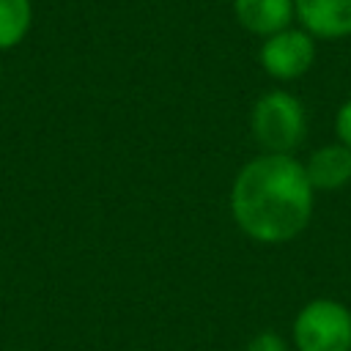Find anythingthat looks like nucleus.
Returning <instances> with one entry per match:
<instances>
[{
	"label": "nucleus",
	"mask_w": 351,
	"mask_h": 351,
	"mask_svg": "<svg viewBox=\"0 0 351 351\" xmlns=\"http://www.w3.org/2000/svg\"><path fill=\"white\" fill-rule=\"evenodd\" d=\"M313 184L291 154H261L233 178L230 214L241 233L261 244L296 239L313 217Z\"/></svg>",
	"instance_id": "1"
},
{
	"label": "nucleus",
	"mask_w": 351,
	"mask_h": 351,
	"mask_svg": "<svg viewBox=\"0 0 351 351\" xmlns=\"http://www.w3.org/2000/svg\"><path fill=\"white\" fill-rule=\"evenodd\" d=\"M252 137L266 154H293L307 132L302 101L288 90H269L252 104Z\"/></svg>",
	"instance_id": "2"
},
{
	"label": "nucleus",
	"mask_w": 351,
	"mask_h": 351,
	"mask_svg": "<svg viewBox=\"0 0 351 351\" xmlns=\"http://www.w3.org/2000/svg\"><path fill=\"white\" fill-rule=\"evenodd\" d=\"M296 351H351V310L335 299H313L293 318Z\"/></svg>",
	"instance_id": "3"
},
{
	"label": "nucleus",
	"mask_w": 351,
	"mask_h": 351,
	"mask_svg": "<svg viewBox=\"0 0 351 351\" xmlns=\"http://www.w3.org/2000/svg\"><path fill=\"white\" fill-rule=\"evenodd\" d=\"M258 58L269 77L291 82L310 71L315 60V38L304 27H285L263 38Z\"/></svg>",
	"instance_id": "4"
},
{
	"label": "nucleus",
	"mask_w": 351,
	"mask_h": 351,
	"mask_svg": "<svg viewBox=\"0 0 351 351\" xmlns=\"http://www.w3.org/2000/svg\"><path fill=\"white\" fill-rule=\"evenodd\" d=\"M299 25L313 38H346L351 36V0H293Z\"/></svg>",
	"instance_id": "5"
},
{
	"label": "nucleus",
	"mask_w": 351,
	"mask_h": 351,
	"mask_svg": "<svg viewBox=\"0 0 351 351\" xmlns=\"http://www.w3.org/2000/svg\"><path fill=\"white\" fill-rule=\"evenodd\" d=\"M233 16L236 22L261 38H269L296 19L293 0H233Z\"/></svg>",
	"instance_id": "6"
},
{
	"label": "nucleus",
	"mask_w": 351,
	"mask_h": 351,
	"mask_svg": "<svg viewBox=\"0 0 351 351\" xmlns=\"http://www.w3.org/2000/svg\"><path fill=\"white\" fill-rule=\"evenodd\" d=\"M304 170L313 189H340L351 181V148L343 143L321 145L310 154Z\"/></svg>",
	"instance_id": "7"
},
{
	"label": "nucleus",
	"mask_w": 351,
	"mask_h": 351,
	"mask_svg": "<svg viewBox=\"0 0 351 351\" xmlns=\"http://www.w3.org/2000/svg\"><path fill=\"white\" fill-rule=\"evenodd\" d=\"M33 27V0H0V52L19 47Z\"/></svg>",
	"instance_id": "8"
},
{
	"label": "nucleus",
	"mask_w": 351,
	"mask_h": 351,
	"mask_svg": "<svg viewBox=\"0 0 351 351\" xmlns=\"http://www.w3.org/2000/svg\"><path fill=\"white\" fill-rule=\"evenodd\" d=\"M247 351H288V343L277 332H258L247 343Z\"/></svg>",
	"instance_id": "9"
},
{
	"label": "nucleus",
	"mask_w": 351,
	"mask_h": 351,
	"mask_svg": "<svg viewBox=\"0 0 351 351\" xmlns=\"http://www.w3.org/2000/svg\"><path fill=\"white\" fill-rule=\"evenodd\" d=\"M335 132H337V140L351 148V99L340 104V110L335 115Z\"/></svg>",
	"instance_id": "10"
},
{
	"label": "nucleus",
	"mask_w": 351,
	"mask_h": 351,
	"mask_svg": "<svg viewBox=\"0 0 351 351\" xmlns=\"http://www.w3.org/2000/svg\"><path fill=\"white\" fill-rule=\"evenodd\" d=\"M11 351H33V348H11Z\"/></svg>",
	"instance_id": "11"
},
{
	"label": "nucleus",
	"mask_w": 351,
	"mask_h": 351,
	"mask_svg": "<svg viewBox=\"0 0 351 351\" xmlns=\"http://www.w3.org/2000/svg\"><path fill=\"white\" fill-rule=\"evenodd\" d=\"M0 77H3V66H0Z\"/></svg>",
	"instance_id": "12"
}]
</instances>
